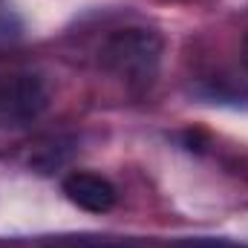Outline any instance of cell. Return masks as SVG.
Masks as SVG:
<instances>
[{"label": "cell", "instance_id": "3", "mask_svg": "<svg viewBox=\"0 0 248 248\" xmlns=\"http://www.w3.org/2000/svg\"><path fill=\"white\" fill-rule=\"evenodd\" d=\"M63 193L72 205H78L81 211H90V214H107L116 208V185L101 176V173H90V170H75L69 176H63Z\"/></svg>", "mask_w": 248, "mask_h": 248}, {"label": "cell", "instance_id": "1", "mask_svg": "<svg viewBox=\"0 0 248 248\" xmlns=\"http://www.w3.org/2000/svg\"><path fill=\"white\" fill-rule=\"evenodd\" d=\"M162 35L147 26H119L107 32L95 49L101 72L116 78L124 90L144 93L159 75L162 66Z\"/></svg>", "mask_w": 248, "mask_h": 248}, {"label": "cell", "instance_id": "5", "mask_svg": "<svg viewBox=\"0 0 248 248\" xmlns=\"http://www.w3.org/2000/svg\"><path fill=\"white\" fill-rule=\"evenodd\" d=\"M243 66L248 69V35H246V41H243Z\"/></svg>", "mask_w": 248, "mask_h": 248}, {"label": "cell", "instance_id": "2", "mask_svg": "<svg viewBox=\"0 0 248 248\" xmlns=\"http://www.w3.org/2000/svg\"><path fill=\"white\" fill-rule=\"evenodd\" d=\"M49 107L46 81L20 66H0V130H17L38 122Z\"/></svg>", "mask_w": 248, "mask_h": 248}, {"label": "cell", "instance_id": "4", "mask_svg": "<svg viewBox=\"0 0 248 248\" xmlns=\"http://www.w3.org/2000/svg\"><path fill=\"white\" fill-rule=\"evenodd\" d=\"M176 248H219V246H211V243H182Z\"/></svg>", "mask_w": 248, "mask_h": 248}, {"label": "cell", "instance_id": "6", "mask_svg": "<svg viewBox=\"0 0 248 248\" xmlns=\"http://www.w3.org/2000/svg\"><path fill=\"white\" fill-rule=\"evenodd\" d=\"M84 248H122V246H84Z\"/></svg>", "mask_w": 248, "mask_h": 248}]
</instances>
